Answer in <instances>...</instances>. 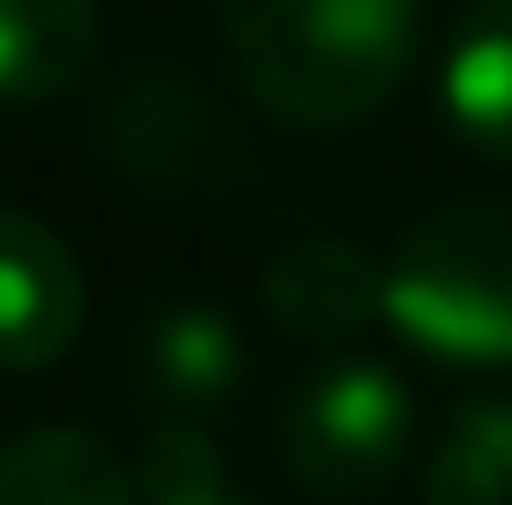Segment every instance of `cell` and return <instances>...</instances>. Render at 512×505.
Masks as SVG:
<instances>
[{
	"instance_id": "cell-1",
	"label": "cell",
	"mask_w": 512,
	"mask_h": 505,
	"mask_svg": "<svg viewBox=\"0 0 512 505\" xmlns=\"http://www.w3.org/2000/svg\"><path fill=\"white\" fill-rule=\"evenodd\" d=\"M245 97L297 134H342L409 82L423 0H216Z\"/></svg>"
},
{
	"instance_id": "cell-2",
	"label": "cell",
	"mask_w": 512,
	"mask_h": 505,
	"mask_svg": "<svg viewBox=\"0 0 512 505\" xmlns=\"http://www.w3.org/2000/svg\"><path fill=\"white\" fill-rule=\"evenodd\" d=\"M379 320L438 364H512V201L431 208L386 260Z\"/></svg>"
},
{
	"instance_id": "cell-3",
	"label": "cell",
	"mask_w": 512,
	"mask_h": 505,
	"mask_svg": "<svg viewBox=\"0 0 512 505\" xmlns=\"http://www.w3.org/2000/svg\"><path fill=\"white\" fill-rule=\"evenodd\" d=\"M416 402L379 357H334L275 416V454L312 498H379L409 461Z\"/></svg>"
},
{
	"instance_id": "cell-4",
	"label": "cell",
	"mask_w": 512,
	"mask_h": 505,
	"mask_svg": "<svg viewBox=\"0 0 512 505\" xmlns=\"http://www.w3.org/2000/svg\"><path fill=\"white\" fill-rule=\"evenodd\" d=\"M82 335V260L30 208L0 201V372H45Z\"/></svg>"
},
{
	"instance_id": "cell-5",
	"label": "cell",
	"mask_w": 512,
	"mask_h": 505,
	"mask_svg": "<svg viewBox=\"0 0 512 505\" xmlns=\"http://www.w3.org/2000/svg\"><path fill=\"white\" fill-rule=\"evenodd\" d=\"M379 283L386 268L357 238H297L260 275V312L305 350H349L379 320Z\"/></svg>"
},
{
	"instance_id": "cell-6",
	"label": "cell",
	"mask_w": 512,
	"mask_h": 505,
	"mask_svg": "<svg viewBox=\"0 0 512 505\" xmlns=\"http://www.w3.org/2000/svg\"><path fill=\"white\" fill-rule=\"evenodd\" d=\"M134 372H141V394L171 424H208L245 387V335H238L231 312H216V305H171L149 320Z\"/></svg>"
},
{
	"instance_id": "cell-7",
	"label": "cell",
	"mask_w": 512,
	"mask_h": 505,
	"mask_svg": "<svg viewBox=\"0 0 512 505\" xmlns=\"http://www.w3.org/2000/svg\"><path fill=\"white\" fill-rule=\"evenodd\" d=\"M438 104L446 127L483 156L512 171V0H468L438 60Z\"/></svg>"
},
{
	"instance_id": "cell-8",
	"label": "cell",
	"mask_w": 512,
	"mask_h": 505,
	"mask_svg": "<svg viewBox=\"0 0 512 505\" xmlns=\"http://www.w3.org/2000/svg\"><path fill=\"white\" fill-rule=\"evenodd\" d=\"M97 0H0V112H30L75 90L97 60Z\"/></svg>"
},
{
	"instance_id": "cell-9",
	"label": "cell",
	"mask_w": 512,
	"mask_h": 505,
	"mask_svg": "<svg viewBox=\"0 0 512 505\" xmlns=\"http://www.w3.org/2000/svg\"><path fill=\"white\" fill-rule=\"evenodd\" d=\"M0 505H141V491L97 431L38 424L0 446Z\"/></svg>"
},
{
	"instance_id": "cell-10",
	"label": "cell",
	"mask_w": 512,
	"mask_h": 505,
	"mask_svg": "<svg viewBox=\"0 0 512 505\" xmlns=\"http://www.w3.org/2000/svg\"><path fill=\"white\" fill-rule=\"evenodd\" d=\"M423 505H512V394H475L423 454Z\"/></svg>"
},
{
	"instance_id": "cell-11",
	"label": "cell",
	"mask_w": 512,
	"mask_h": 505,
	"mask_svg": "<svg viewBox=\"0 0 512 505\" xmlns=\"http://www.w3.org/2000/svg\"><path fill=\"white\" fill-rule=\"evenodd\" d=\"M134 491H141V505H253L231 483V468H223L208 424H171V416L141 439Z\"/></svg>"
}]
</instances>
